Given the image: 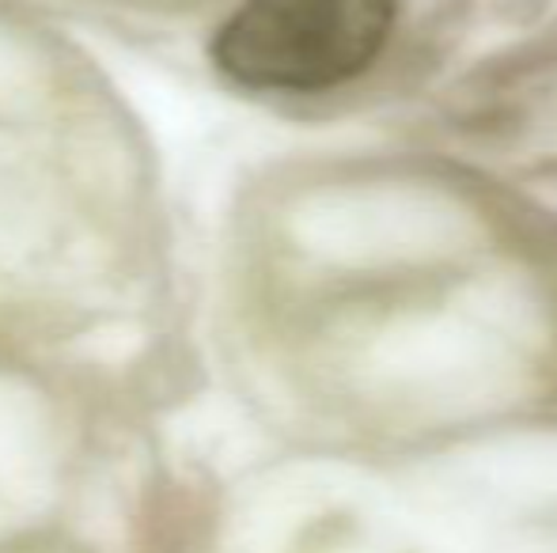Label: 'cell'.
<instances>
[{
	"label": "cell",
	"mask_w": 557,
	"mask_h": 553,
	"mask_svg": "<svg viewBox=\"0 0 557 553\" xmlns=\"http://www.w3.org/2000/svg\"><path fill=\"white\" fill-rule=\"evenodd\" d=\"M398 0H243L213 38L216 68L250 91L311 96L383 53Z\"/></svg>",
	"instance_id": "obj_1"
}]
</instances>
